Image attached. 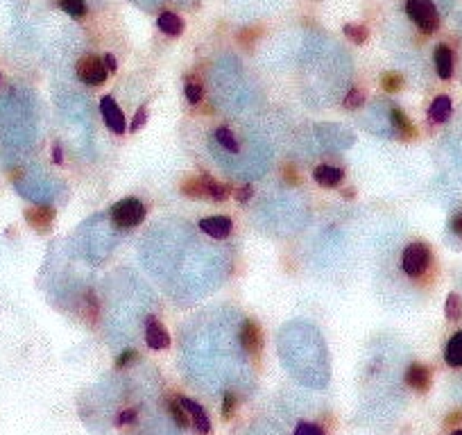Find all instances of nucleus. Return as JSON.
I'll list each match as a JSON object with an SVG mask.
<instances>
[{
    "label": "nucleus",
    "instance_id": "28",
    "mask_svg": "<svg viewBox=\"0 0 462 435\" xmlns=\"http://www.w3.org/2000/svg\"><path fill=\"white\" fill-rule=\"evenodd\" d=\"M295 435H324V431L318 427V424H311V422H301L299 427L295 429Z\"/></svg>",
    "mask_w": 462,
    "mask_h": 435
},
{
    "label": "nucleus",
    "instance_id": "31",
    "mask_svg": "<svg viewBox=\"0 0 462 435\" xmlns=\"http://www.w3.org/2000/svg\"><path fill=\"white\" fill-rule=\"evenodd\" d=\"M252 195H254V188H252L250 184H247V186H243V188H238V191H236V199H238L241 204L250 202Z\"/></svg>",
    "mask_w": 462,
    "mask_h": 435
},
{
    "label": "nucleus",
    "instance_id": "24",
    "mask_svg": "<svg viewBox=\"0 0 462 435\" xmlns=\"http://www.w3.org/2000/svg\"><path fill=\"white\" fill-rule=\"evenodd\" d=\"M381 86H383V91L397 93L403 88V77L399 73H386V75H383V80H381Z\"/></svg>",
    "mask_w": 462,
    "mask_h": 435
},
{
    "label": "nucleus",
    "instance_id": "9",
    "mask_svg": "<svg viewBox=\"0 0 462 435\" xmlns=\"http://www.w3.org/2000/svg\"><path fill=\"white\" fill-rule=\"evenodd\" d=\"M200 229L204 231L207 236H211V238L224 240L231 233L233 222L227 216H211V218H204V220L200 222Z\"/></svg>",
    "mask_w": 462,
    "mask_h": 435
},
{
    "label": "nucleus",
    "instance_id": "38",
    "mask_svg": "<svg viewBox=\"0 0 462 435\" xmlns=\"http://www.w3.org/2000/svg\"><path fill=\"white\" fill-rule=\"evenodd\" d=\"M451 435H462V431H456V433H451Z\"/></svg>",
    "mask_w": 462,
    "mask_h": 435
},
{
    "label": "nucleus",
    "instance_id": "29",
    "mask_svg": "<svg viewBox=\"0 0 462 435\" xmlns=\"http://www.w3.org/2000/svg\"><path fill=\"white\" fill-rule=\"evenodd\" d=\"M145 120H148V107L143 105V107L137 111V116H134V120H132V127H129V129H132V132H139V129L145 125Z\"/></svg>",
    "mask_w": 462,
    "mask_h": 435
},
{
    "label": "nucleus",
    "instance_id": "36",
    "mask_svg": "<svg viewBox=\"0 0 462 435\" xmlns=\"http://www.w3.org/2000/svg\"><path fill=\"white\" fill-rule=\"evenodd\" d=\"M284 175L290 180V184H297V175H295V170L292 168H288V170H284Z\"/></svg>",
    "mask_w": 462,
    "mask_h": 435
},
{
    "label": "nucleus",
    "instance_id": "10",
    "mask_svg": "<svg viewBox=\"0 0 462 435\" xmlns=\"http://www.w3.org/2000/svg\"><path fill=\"white\" fill-rule=\"evenodd\" d=\"M145 342H148L150 349H168L171 347V336H168L166 327L159 320L150 318L148 320V329H145Z\"/></svg>",
    "mask_w": 462,
    "mask_h": 435
},
{
    "label": "nucleus",
    "instance_id": "3",
    "mask_svg": "<svg viewBox=\"0 0 462 435\" xmlns=\"http://www.w3.org/2000/svg\"><path fill=\"white\" fill-rule=\"evenodd\" d=\"M111 218H114V222L118 227L132 229V227L141 225V222L145 220V207L137 197H125V199H120V202H116L114 207H111Z\"/></svg>",
    "mask_w": 462,
    "mask_h": 435
},
{
    "label": "nucleus",
    "instance_id": "34",
    "mask_svg": "<svg viewBox=\"0 0 462 435\" xmlns=\"http://www.w3.org/2000/svg\"><path fill=\"white\" fill-rule=\"evenodd\" d=\"M451 229H454V233H458V236H462V214H458L451 220Z\"/></svg>",
    "mask_w": 462,
    "mask_h": 435
},
{
    "label": "nucleus",
    "instance_id": "20",
    "mask_svg": "<svg viewBox=\"0 0 462 435\" xmlns=\"http://www.w3.org/2000/svg\"><path fill=\"white\" fill-rule=\"evenodd\" d=\"M342 32H345V37L349 39V41H354V43H365L367 41V37H369V30L365 28V25H358V23H347L345 28H342Z\"/></svg>",
    "mask_w": 462,
    "mask_h": 435
},
{
    "label": "nucleus",
    "instance_id": "12",
    "mask_svg": "<svg viewBox=\"0 0 462 435\" xmlns=\"http://www.w3.org/2000/svg\"><path fill=\"white\" fill-rule=\"evenodd\" d=\"M313 180L318 182L322 188H335V186H340V182L345 180V170L335 168V166H329V163H322L313 170Z\"/></svg>",
    "mask_w": 462,
    "mask_h": 435
},
{
    "label": "nucleus",
    "instance_id": "19",
    "mask_svg": "<svg viewBox=\"0 0 462 435\" xmlns=\"http://www.w3.org/2000/svg\"><path fill=\"white\" fill-rule=\"evenodd\" d=\"M216 141L222 145L224 150H229V152H238L241 150V145H238V141H236L233 132L229 127H218L216 129Z\"/></svg>",
    "mask_w": 462,
    "mask_h": 435
},
{
    "label": "nucleus",
    "instance_id": "30",
    "mask_svg": "<svg viewBox=\"0 0 462 435\" xmlns=\"http://www.w3.org/2000/svg\"><path fill=\"white\" fill-rule=\"evenodd\" d=\"M137 359H139V354H137V352H134V349H125V352H122V354L118 356L116 365H118V367H127V365H132Z\"/></svg>",
    "mask_w": 462,
    "mask_h": 435
},
{
    "label": "nucleus",
    "instance_id": "11",
    "mask_svg": "<svg viewBox=\"0 0 462 435\" xmlns=\"http://www.w3.org/2000/svg\"><path fill=\"white\" fill-rule=\"evenodd\" d=\"M405 383H408L417 393H426L431 388V370L422 363H412L408 370H405Z\"/></svg>",
    "mask_w": 462,
    "mask_h": 435
},
{
    "label": "nucleus",
    "instance_id": "33",
    "mask_svg": "<svg viewBox=\"0 0 462 435\" xmlns=\"http://www.w3.org/2000/svg\"><path fill=\"white\" fill-rule=\"evenodd\" d=\"M103 59H105V66H107V71H109V73H116L118 64H116V59H114V54H109V52H107Z\"/></svg>",
    "mask_w": 462,
    "mask_h": 435
},
{
    "label": "nucleus",
    "instance_id": "27",
    "mask_svg": "<svg viewBox=\"0 0 462 435\" xmlns=\"http://www.w3.org/2000/svg\"><path fill=\"white\" fill-rule=\"evenodd\" d=\"M236 404H238V399H236L233 393H227V395H224V401H222V415H224V419H231V417H233Z\"/></svg>",
    "mask_w": 462,
    "mask_h": 435
},
{
    "label": "nucleus",
    "instance_id": "17",
    "mask_svg": "<svg viewBox=\"0 0 462 435\" xmlns=\"http://www.w3.org/2000/svg\"><path fill=\"white\" fill-rule=\"evenodd\" d=\"M451 100L446 95H439L435 98L433 103H431V109H428V118H431L433 122H446L449 116H451Z\"/></svg>",
    "mask_w": 462,
    "mask_h": 435
},
{
    "label": "nucleus",
    "instance_id": "15",
    "mask_svg": "<svg viewBox=\"0 0 462 435\" xmlns=\"http://www.w3.org/2000/svg\"><path fill=\"white\" fill-rule=\"evenodd\" d=\"M390 118H392V122H394V129H397V134H399V137H401L403 141H412V139H417V129H415V125H412L410 118L405 116L399 107H394V109L390 111Z\"/></svg>",
    "mask_w": 462,
    "mask_h": 435
},
{
    "label": "nucleus",
    "instance_id": "4",
    "mask_svg": "<svg viewBox=\"0 0 462 435\" xmlns=\"http://www.w3.org/2000/svg\"><path fill=\"white\" fill-rule=\"evenodd\" d=\"M431 263V250L424 243H410L401 256V270L408 277H422Z\"/></svg>",
    "mask_w": 462,
    "mask_h": 435
},
{
    "label": "nucleus",
    "instance_id": "6",
    "mask_svg": "<svg viewBox=\"0 0 462 435\" xmlns=\"http://www.w3.org/2000/svg\"><path fill=\"white\" fill-rule=\"evenodd\" d=\"M100 114H103L107 127L114 132V134H122L127 129V122H125V114H122V109L116 105V100L111 95H105L100 100Z\"/></svg>",
    "mask_w": 462,
    "mask_h": 435
},
{
    "label": "nucleus",
    "instance_id": "23",
    "mask_svg": "<svg viewBox=\"0 0 462 435\" xmlns=\"http://www.w3.org/2000/svg\"><path fill=\"white\" fill-rule=\"evenodd\" d=\"M444 313L451 322H458L462 318V302H460V297L456 293H451L446 297V308H444Z\"/></svg>",
    "mask_w": 462,
    "mask_h": 435
},
{
    "label": "nucleus",
    "instance_id": "21",
    "mask_svg": "<svg viewBox=\"0 0 462 435\" xmlns=\"http://www.w3.org/2000/svg\"><path fill=\"white\" fill-rule=\"evenodd\" d=\"M168 408H171V415H173V419H175V424L177 427H182V429H186V427H190V417H188V412L184 410V406L182 404H177L175 399H171V404H168Z\"/></svg>",
    "mask_w": 462,
    "mask_h": 435
},
{
    "label": "nucleus",
    "instance_id": "37",
    "mask_svg": "<svg viewBox=\"0 0 462 435\" xmlns=\"http://www.w3.org/2000/svg\"><path fill=\"white\" fill-rule=\"evenodd\" d=\"M345 197H354V188H347V191H342Z\"/></svg>",
    "mask_w": 462,
    "mask_h": 435
},
{
    "label": "nucleus",
    "instance_id": "13",
    "mask_svg": "<svg viewBox=\"0 0 462 435\" xmlns=\"http://www.w3.org/2000/svg\"><path fill=\"white\" fill-rule=\"evenodd\" d=\"M25 220L30 227H35L39 231L48 229L54 220V209L52 207H46V204H39V207H32L25 211Z\"/></svg>",
    "mask_w": 462,
    "mask_h": 435
},
{
    "label": "nucleus",
    "instance_id": "26",
    "mask_svg": "<svg viewBox=\"0 0 462 435\" xmlns=\"http://www.w3.org/2000/svg\"><path fill=\"white\" fill-rule=\"evenodd\" d=\"M184 93H186V100L190 105H200L202 103V95H204V88H202V84L200 82H186V86H184Z\"/></svg>",
    "mask_w": 462,
    "mask_h": 435
},
{
    "label": "nucleus",
    "instance_id": "16",
    "mask_svg": "<svg viewBox=\"0 0 462 435\" xmlns=\"http://www.w3.org/2000/svg\"><path fill=\"white\" fill-rule=\"evenodd\" d=\"M156 25H159V30L163 32V35L179 37L184 32V18L173 14V12H163V14H159V18H156Z\"/></svg>",
    "mask_w": 462,
    "mask_h": 435
},
{
    "label": "nucleus",
    "instance_id": "32",
    "mask_svg": "<svg viewBox=\"0 0 462 435\" xmlns=\"http://www.w3.org/2000/svg\"><path fill=\"white\" fill-rule=\"evenodd\" d=\"M134 419H137V410L129 408V410H122V412H118V419H116V424H118V427H122V424H132Z\"/></svg>",
    "mask_w": 462,
    "mask_h": 435
},
{
    "label": "nucleus",
    "instance_id": "7",
    "mask_svg": "<svg viewBox=\"0 0 462 435\" xmlns=\"http://www.w3.org/2000/svg\"><path fill=\"white\" fill-rule=\"evenodd\" d=\"M238 340L243 344V349L250 352V354H261V349H263V331L254 320H245L243 322Z\"/></svg>",
    "mask_w": 462,
    "mask_h": 435
},
{
    "label": "nucleus",
    "instance_id": "18",
    "mask_svg": "<svg viewBox=\"0 0 462 435\" xmlns=\"http://www.w3.org/2000/svg\"><path fill=\"white\" fill-rule=\"evenodd\" d=\"M444 361L451 367H462V331H458L454 338L449 340L444 349Z\"/></svg>",
    "mask_w": 462,
    "mask_h": 435
},
{
    "label": "nucleus",
    "instance_id": "35",
    "mask_svg": "<svg viewBox=\"0 0 462 435\" xmlns=\"http://www.w3.org/2000/svg\"><path fill=\"white\" fill-rule=\"evenodd\" d=\"M52 159H54V163H64L62 145H52Z\"/></svg>",
    "mask_w": 462,
    "mask_h": 435
},
{
    "label": "nucleus",
    "instance_id": "25",
    "mask_svg": "<svg viewBox=\"0 0 462 435\" xmlns=\"http://www.w3.org/2000/svg\"><path fill=\"white\" fill-rule=\"evenodd\" d=\"M365 105V91L363 88H349V93H347V98H345V107L347 109H360Z\"/></svg>",
    "mask_w": 462,
    "mask_h": 435
},
{
    "label": "nucleus",
    "instance_id": "8",
    "mask_svg": "<svg viewBox=\"0 0 462 435\" xmlns=\"http://www.w3.org/2000/svg\"><path fill=\"white\" fill-rule=\"evenodd\" d=\"M179 399V404L184 406V410L188 412V417H190V422L195 424V429L200 431V433H209L211 431V419H209V412L202 408L197 401H193L190 397H184V395H179L177 397Z\"/></svg>",
    "mask_w": 462,
    "mask_h": 435
},
{
    "label": "nucleus",
    "instance_id": "5",
    "mask_svg": "<svg viewBox=\"0 0 462 435\" xmlns=\"http://www.w3.org/2000/svg\"><path fill=\"white\" fill-rule=\"evenodd\" d=\"M75 73H77V77H80V80H82L84 84H88V86L105 84V80L109 77V71H107V66H105V59L98 57V54H84V57L77 62Z\"/></svg>",
    "mask_w": 462,
    "mask_h": 435
},
{
    "label": "nucleus",
    "instance_id": "22",
    "mask_svg": "<svg viewBox=\"0 0 462 435\" xmlns=\"http://www.w3.org/2000/svg\"><path fill=\"white\" fill-rule=\"evenodd\" d=\"M59 7H62L69 16H73V18H82V16L86 14L84 0H59Z\"/></svg>",
    "mask_w": 462,
    "mask_h": 435
},
{
    "label": "nucleus",
    "instance_id": "14",
    "mask_svg": "<svg viewBox=\"0 0 462 435\" xmlns=\"http://www.w3.org/2000/svg\"><path fill=\"white\" fill-rule=\"evenodd\" d=\"M433 59H435L437 75L442 77V80H451V75H454V52H451V48L444 46V43L442 46H437Z\"/></svg>",
    "mask_w": 462,
    "mask_h": 435
},
{
    "label": "nucleus",
    "instance_id": "1",
    "mask_svg": "<svg viewBox=\"0 0 462 435\" xmlns=\"http://www.w3.org/2000/svg\"><path fill=\"white\" fill-rule=\"evenodd\" d=\"M182 193L188 197H207V199H213V202H224V199L229 197V188L222 186L209 175H202V177H190V180H186L182 184Z\"/></svg>",
    "mask_w": 462,
    "mask_h": 435
},
{
    "label": "nucleus",
    "instance_id": "2",
    "mask_svg": "<svg viewBox=\"0 0 462 435\" xmlns=\"http://www.w3.org/2000/svg\"><path fill=\"white\" fill-rule=\"evenodd\" d=\"M405 14L412 18V23L420 28L424 35H433L439 28V14L431 0H408V3H405Z\"/></svg>",
    "mask_w": 462,
    "mask_h": 435
}]
</instances>
